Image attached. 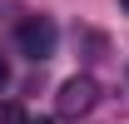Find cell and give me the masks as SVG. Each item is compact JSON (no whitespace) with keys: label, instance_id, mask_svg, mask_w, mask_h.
<instances>
[{"label":"cell","instance_id":"5","mask_svg":"<svg viewBox=\"0 0 129 124\" xmlns=\"http://www.w3.org/2000/svg\"><path fill=\"white\" fill-rule=\"evenodd\" d=\"M25 124H55V119H25Z\"/></svg>","mask_w":129,"mask_h":124},{"label":"cell","instance_id":"2","mask_svg":"<svg viewBox=\"0 0 129 124\" xmlns=\"http://www.w3.org/2000/svg\"><path fill=\"white\" fill-rule=\"evenodd\" d=\"M15 40H20V55H30V60L40 65V60H50V55H55V40H60V30H55L45 15H30V20H20Z\"/></svg>","mask_w":129,"mask_h":124},{"label":"cell","instance_id":"3","mask_svg":"<svg viewBox=\"0 0 129 124\" xmlns=\"http://www.w3.org/2000/svg\"><path fill=\"white\" fill-rule=\"evenodd\" d=\"M0 124H25V109L20 104H0Z\"/></svg>","mask_w":129,"mask_h":124},{"label":"cell","instance_id":"4","mask_svg":"<svg viewBox=\"0 0 129 124\" xmlns=\"http://www.w3.org/2000/svg\"><path fill=\"white\" fill-rule=\"evenodd\" d=\"M5 79H10V65H5V55H0V89H5Z\"/></svg>","mask_w":129,"mask_h":124},{"label":"cell","instance_id":"6","mask_svg":"<svg viewBox=\"0 0 129 124\" xmlns=\"http://www.w3.org/2000/svg\"><path fill=\"white\" fill-rule=\"evenodd\" d=\"M119 5H124V10H129V0H119Z\"/></svg>","mask_w":129,"mask_h":124},{"label":"cell","instance_id":"1","mask_svg":"<svg viewBox=\"0 0 129 124\" xmlns=\"http://www.w3.org/2000/svg\"><path fill=\"white\" fill-rule=\"evenodd\" d=\"M99 104V84L89 75H75V79H64L60 94H55V109H60L64 119H80V114H89V109Z\"/></svg>","mask_w":129,"mask_h":124}]
</instances>
